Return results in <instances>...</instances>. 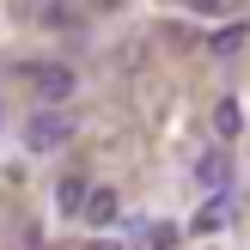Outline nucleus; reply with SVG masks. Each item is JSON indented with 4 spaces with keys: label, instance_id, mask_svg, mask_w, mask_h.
Returning <instances> with one entry per match:
<instances>
[{
    "label": "nucleus",
    "instance_id": "nucleus-5",
    "mask_svg": "<svg viewBox=\"0 0 250 250\" xmlns=\"http://www.w3.org/2000/svg\"><path fill=\"white\" fill-rule=\"evenodd\" d=\"M116 214H122V208H116V189H98V183H92V195H85V214H80V220H92V226H116Z\"/></svg>",
    "mask_w": 250,
    "mask_h": 250
},
{
    "label": "nucleus",
    "instance_id": "nucleus-3",
    "mask_svg": "<svg viewBox=\"0 0 250 250\" xmlns=\"http://www.w3.org/2000/svg\"><path fill=\"white\" fill-rule=\"evenodd\" d=\"M195 183L220 195V189H226V183H232V159L220 153V146H214V153H202V159H195Z\"/></svg>",
    "mask_w": 250,
    "mask_h": 250
},
{
    "label": "nucleus",
    "instance_id": "nucleus-1",
    "mask_svg": "<svg viewBox=\"0 0 250 250\" xmlns=\"http://www.w3.org/2000/svg\"><path fill=\"white\" fill-rule=\"evenodd\" d=\"M73 141V116L67 110H37L31 122H24V146H31V153H55V146H67Z\"/></svg>",
    "mask_w": 250,
    "mask_h": 250
},
{
    "label": "nucleus",
    "instance_id": "nucleus-4",
    "mask_svg": "<svg viewBox=\"0 0 250 250\" xmlns=\"http://www.w3.org/2000/svg\"><path fill=\"white\" fill-rule=\"evenodd\" d=\"M85 195H92V183H85V177H61V183H55V208H61L67 220L85 214Z\"/></svg>",
    "mask_w": 250,
    "mask_h": 250
},
{
    "label": "nucleus",
    "instance_id": "nucleus-8",
    "mask_svg": "<svg viewBox=\"0 0 250 250\" xmlns=\"http://www.w3.org/2000/svg\"><path fill=\"white\" fill-rule=\"evenodd\" d=\"M183 6H189V12H202V19H214V12H226L232 0H183Z\"/></svg>",
    "mask_w": 250,
    "mask_h": 250
},
{
    "label": "nucleus",
    "instance_id": "nucleus-10",
    "mask_svg": "<svg viewBox=\"0 0 250 250\" xmlns=\"http://www.w3.org/2000/svg\"><path fill=\"white\" fill-rule=\"evenodd\" d=\"M92 250H116V244H92Z\"/></svg>",
    "mask_w": 250,
    "mask_h": 250
},
{
    "label": "nucleus",
    "instance_id": "nucleus-6",
    "mask_svg": "<svg viewBox=\"0 0 250 250\" xmlns=\"http://www.w3.org/2000/svg\"><path fill=\"white\" fill-rule=\"evenodd\" d=\"M214 128H220V141H232V134L244 128V110L232 104V98H220V104H214Z\"/></svg>",
    "mask_w": 250,
    "mask_h": 250
},
{
    "label": "nucleus",
    "instance_id": "nucleus-11",
    "mask_svg": "<svg viewBox=\"0 0 250 250\" xmlns=\"http://www.w3.org/2000/svg\"><path fill=\"white\" fill-rule=\"evenodd\" d=\"M98 6H116V0H98Z\"/></svg>",
    "mask_w": 250,
    "mask_h": 250
},
{
    "label": "nucleus",
    "instance_id": "nucleus-9",
    "mask_svg": "<svg viewBox=\"0 0 250 250\" xmlns=\"http://www.w3.org/2000/svg\"><path fill=\"white\" fill-rule=\"evenodd\" d=\"M177 244V226H153V250H171Z\"/></svg>",
    "mask_w": 250,
    "mask_h": 250
},
{
    "label": "nucleus",
    "instance_id": "nucleus-2",
    "mask_svg": "<svg viewBox=\"0 0 250 250\" xmlns=\"http://www.w3.org/2000/svg\"><path fill=\"white\" fill-rule=\"evenodd\" d=\"M24 80L37 85V98H43L49 110H55V104H67V92L80 85V80H73V67H67V61H37V67H24Z\"/></svg>",
    "mask_w": 250,
    "mask_h": 250
},
{
    "label": "nucleus",
    "instance_id": "nucleus-7",
    "mask_svg": "<svg viewBox=\"0 0 250 250\" xmlns=\"http://www.w3.org/2000/svg\"><path fill=\"white\" fill-rule=\"evenodd\" d=\"M244 37H250V24H226V31L214 37V55H238V49H244Z\"/></svg>",
    "mask_w": 250,
    "mask_h": 250
}]
</instances>
